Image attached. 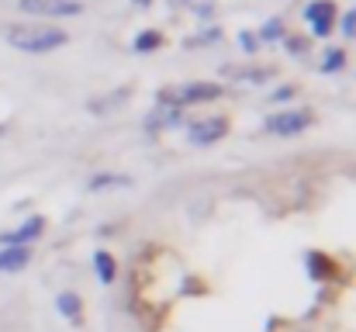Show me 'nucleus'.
<instances>
[{
    "label": "nucleus",
    "mask_w": 356,
    "mask_h": 332,
    "mask_svg": "<svg viewBox=\"0 0 356 332\" xmlns=\"http://www.w3.org/2000/svg\"><path fill=\"white\" fill-rule=\"evenodd\" d=\"M131 101V87H118V90H111V94H97V97H90L87 101V111L90 114H115L121 104H128Z\"/></svg>",
    "instance_id": "9d476101"
},
{
    "label": "nucleus",
    "mask_w": 356,
    "mask_h": 332,
    "mask_svg": "<svg viewBox=\"0 0 356 332\" xmlns=\"http://www.w3.org/2000/svg\"><path fill=\"white\" fill-rule=\"evenodd\" d=\"M312 125H315V111H308V108H284V111L266 114L263 132H270V135H277V139H294V135H305Z\"/></svg>",
    "instance_id": "7ed1b4c3"
},
{
    "label": "nucleus",
    "mask_w": 356,
    "mask_h": 332,
    "mask_svg": "<svg viewBox=\"0 0 356 332\" xmlns=\"http://www.w3.org/2000/svg\"><path fill=\"white\" fill-rule=\"evenodd\" d=\"M166 3H170V7H173V10H180V7H191V3H194V0H166Z\"/></svg>",
    "instance_id": "b1692460"
},
{
    "label": "nucleus",
    "mask_w": 356,
    "mask_h": 332,
    "mask_svg": "<svg viewBox=\"0 0 356 332\" xmlns=\"http://www.w3.org/2000/svg\"><path fill=\"white\" fill-rule=\"evenodd\" d=\"M3 132H7V125H3V121H0V139H3Z\"/></svg>",
    "instance_id": "a878e982"
},
{
    "label": "nucleus",
    "mask_w": 356,
    "mask_h": 332,
    "mask_svg": "<svg viewBox=\"0 0 356 332\" xmlns=\"http://www.w3.org/2000/svg\"><path fill=\"white\" fill-rule=\"evenodd\" d=\"M31 263V246H0V274H21Z\"/></svg>",
    "instance_id": "9b49d317"
},
{
    "label": "nucleus",
    "mask_w": 356,
    "mask_h": 332,
    "mask_svg": "<svg viewBox=\"0 0 356 332\" xmlns=\"http://www.w3.org/2000/svg\"><path fill=\"white\" fill-rule=\"evenodd\" d=\"M17 10H21V14H31V17L59 21V17H76V14H83V3H80V0H17Z\"/></svg>",
    "instance_id": "39448f33"
},
{
    "label": "nucleus",
    "mask_w": 356,
    "mask_h": 332,
    "mask_svg": "<svg viewBox=\"0 0 356 332\" xmlns=\"http://www.w3.org/2000/svg\"><path fill=\"white\" fill-rule=\"evenodd\" d=\"M94 274H97L101 284H115L118 280V260L108 249H97L94 253Z\"/></svg>",
    "instance_id": "2eb2a0df"
},
{
    "label": "nucleus",
    "mask_w": 356,
    "mask_h": 332,
    "mask_svg": "<svg viewBox=\"0 0 356 332\" xmlns=\"http://www.w3.org/2000/svg\"><path fill=\"white\" fill-rule=\"evenodd\" d=\"M284 49H287L291 56H305V52H308V38H301V35H284Z\"/></svg>",
    "instance_id": "4be33fe9"
},
{
    "label": "nucleus",
    "mask_w": 356,
    "mask_h": 332,
    "mask_svg": "<svg viewBox=\"0 0 356 332\" xmlns=\"http://www.w3.org/2000/svg\"><path fill=\"white\" fill-rule=\"evenodd\" d=\"M336 28H339L346 38H356V7H353V10H346V14H339Z\"/></svg>",
    "instance_id": "412c9836"
},
{
    "label": "nucleus",
    "mask_w": 356,
    "mask_h": 332,
    "mask_svg": "<svg viewBox=\"0 0 356 332\" xmlns=\"http://www.w3.org/2000/svg\"><path fill=\"white\" fill-rule=\"evenodd\" d=\"M156 0H131V7H138V10H145V7H152Z\"/></svg>",
    "instance_id": "393cba45"
},
{
    "label": "nucleus",
    "mask_w": 356,
    "mask_h": 332,
    "mask_svg": "<svg viewBox=\"0 0 356 332\" xmlns=\"http://www.w3.org/2000/svg\"><path fill=\"white\" fill-rule=\"evenodd\" d=\"M45 225H49V221L42 219V215H28L17 228L0 232V246H31V242H38V239H42Z\"/></svg>",
    "instance_id": "0eeeda50"
},
{
    "label": "nucleus",
    "mask_w": 356,
    "mask_h": 332,
    "mask_svg": "<svg viewBox=\"0 0 356 332\" xmlns=\"http://www.w3.org/2000/svg\"><path fill=\"white\" fill-rule=\"evenodd\" d=\"M259 45H263V42L256 38V31H249V28H245V31H238V49H242L245 56H256V52H259Z\"/></svg>",
    "instance_id": "aec40b11"
},
{
    "label": "nucleus",
    "mask_w": 356,
    "mask_h": 332,
    "mask_svg": "<svg viewBox=\"0 0 356 332\" xmlns=\"http://www.w3.org/2000/svg\"><path fill=\"white\" fill-rule=\"evenodd\" d=\"M305 21L312 28V38H329L336 31V21H339V7L336 0H312L305 7Z\"/></svg>",
    "instance_id": "423d86ee"
},
{
    "label": "nucleus",
    "mask_w": 356,
    "mask_h": 332,
    "mask_svg": "<svg viewBox=\"0 0 356 332\" xmlns=\"http://www.w3.org/2000/svg\"><path fill=\"white\" fill-rule=\"evenodd\" d=\"M184 121H187V111L170 108V104H156V108L145 114L142 128H145L149 135H156V132H163V128H173V125H184Z\"/></svg>",
    "instance_id": "6e6552de"
},
{
    "label": "nucleus",
    "mask_w": 356,
    "mask_h": 332,
    "mask_svg": "<svg viewBox=\"0 0 356 332\" xmlns=\"http://www.w3.org/2000/svg\"><path fill=\"white\" fill-rule=\"evenodd\" d=\"M215 42H222V28L218 24H204L197 35L184 38V49H204V45H215Z\"/></svg>",
    "instance_id": "f3484780"
},
{
    "label": "nucleus",
    "mask_w": 356,
    "mask_h": 332,
    "mask_svg": "<svg viewBox=\"0 0 356 332\" xmlns=\"http://www.w3.org/2000/svg\"><path fill=\"white\" fill-rule=\"evenodd\" d=\"M131 187V177L128 173H94L87 191L90 194H101V191H128Z\"/></svg>",
    "instance_id": "4468645a"
},
{
    "label": "nucleus",
    "mask_w": 356,
    "mask_h": 332,
    "mask_svg": "<svg viewBox=\"0 0 356 332\" xmlns=\"http://www.w3.org/2000/svg\"><path fill=\"white\" fill-rule=\"evenodd\" d=\"M163 42H166V38H163L159 28H142V31L131 38V52H135V56H152V52L163 49Z\"/></svg>",
    "instance_id": "ddd939ff"
},
{
    "label": "nucleus",
    "mask_w": 356,
    "mask_h": 332,
    "mask_svg": "<svg viewBox=\"0 0 356 332\" xmlns=\"http://www.w3.org/2000/svg\"><path fill=\"white\" fill-rule=\"evenodd\" d=\"M284 35H287V24H284V17H270V21H263L259 28H256V38L259 42H284Z\"/></svg>",
    "instance_id": "dca6fc26"
},
{
    "label": "nucleus",
    "mask_w": 356,
    "mask_h": 332,
    "mask_svg": "<svg viewBox=\"0 0 356 332\" xmlns=\"http://www.w3.org/2000/svg\"><path fill=\"white\" fill-rule=\"evenodd\" d=\"M308 267H312V277L315 280H325L332 274V260L322 256V253H308Z\"/></svg>",
    "instance_id": "6ab92c4d"
},
{
    "label": "nucleus",
    "mask_w": 356,
    "mask_h": 332,
    "mask_svg": "<svg viewBox=\"0 0 356 332\" xmlns=\"http://www.w3.org/2000/svg\"><path fill=\"white\" fill-rule=\"evenodd\" d=\"M222 77L229 84H266L273 77V70L266 66H236V63H225L222 66Z\"/></svg>",
    "instance_id": "1a4fd4ad"
},
{
    "label": "nucleus",
    "mask_w": 356,
    "mask_h": 332,
    "mask_svg": "<svg viewBox=\"0 0 356 332\" xmlns=\"http://www.w3.org/2000/svg\"><path fill=\"white\" fill-rule=\"evenodd\" d=\"M298 97V87L294 84H284V87H277L273 94H270V104H287V101H294Z\"/></svg>",
    "instance_id": "5701e85b"
},
{
    "label": "nucleus",
    "mask_w": 356,
    "mask_h": 332,
    "mask_svg": "<svg viewBox=\"0 0 356 332\" xmlns=\"http://www.w3.org/2000/svg\"><path fill=\"white\" fill-rule=\"evenodd\" d=\"M7 45L24 52V56H45V52H56L70 42V31L59 28V24H45V21H17L3 31Z\"/></svg>",
    "instance_id": "f257e3e1"
},
{
    "label": "nucleus",
    "mask_w": 356,
    "mask_h": 332,
    "mask_svg": "<svg viewBox=\"0 0 356 332\" xmlns=\"http://www.w3.org/2000/svg\"><path fill=\"white\" fill-rule=\"evenodd\" d=\"M225 94L222 84H208V80H191V84H170L156 90V104H170V108H194V104H211Z\"/></svg>",
    "instance_id": "f03ea898"
},
{
    "label": "nucleus",
    "mask_w": 356,
    "mask_h": 332,
    "mask_svg": "<svg viewBox=\"0 0 356 332\" xmlns=\"http://www.w3.org/2000/svg\"><path fill=\"white\" fill-rule=\"evenodd\" d=\"M56 312H59L66 322L80 326V322H83V298H80L76 291H63V294L56 298Z\"/></svg>",
    "instance_id": "f8f14e48"
},
{
    "label": "nucleus",
    "mask_w": 356,
    "mask_h": 332,
    "mask_svg": "<svg viewBox=\"0 0 356 332\" xmlns=\"http://www.w3.org/2000/svg\"><path fill=\"white\" fill-rule=\"evenodd\" d=\"M229 118L225 114H208V118H197V121H187V142L194 149H208L215 142H222L229 135Z\"/></svg>",
    "instance_id": "20e7f679"
},
{
    "label": "nucleus",
    "mask_w": 356,
    "mask_h": 332,
    "mask_svg": "<svg viewBox=\"0 0 356 332\" xmlns=\"http://www.w3.org/2000/svg\"><path fill=\"white\" fill-rule=\"evenodd\" d=\"M339 70H346V49L329 45V49H325V56H322V73H325V77H332V73H339Z\"/></svg>",
    "instance_id": "a211bd4d"
}]
</instances>
